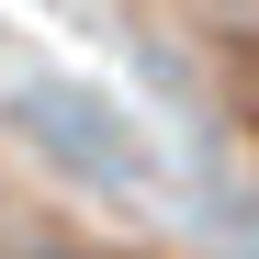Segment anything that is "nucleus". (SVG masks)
<instances>
[{
  "label": "nucleus",
  "instance_id": "1",
  "mask_svg": "<svg viewBox=\"0 0 259 259\" xmlns=\"http://www.w3.org/2000/svg\"><path fill=\"white\" fill-rule=\"evenodd\" d=\"M23 124H34V136H57V158H68V169L147 181V136H136L113 102H91V91H23Z\"/></svg>",
  "mask_w": 259,
  "mask_h": 259
}]
</instances>
